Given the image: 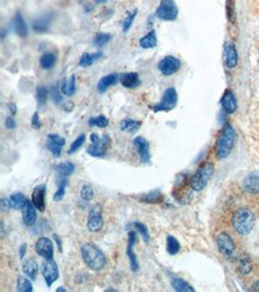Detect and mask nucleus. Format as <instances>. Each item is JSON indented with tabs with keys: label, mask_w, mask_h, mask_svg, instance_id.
Returning <instances> with one entry per match:
<instances>
[{
	"label": "nucleus",
	"mask_w": 259,
	"mask_h": 292,
	"mask_svg": "<svg viewBox=\"0 0 259 292\" xmlns=\"http://www.w3.org/2000/svg\"><path fill=\"white\" fill-rule=\"evenodd\" d=\"M26 253H27V244L23 243L21 244L20 247V259L23 260V257L26 256Z\"/></svg>",
	"instance_id": "nucleus-50"
},
{
	"label": "nucleus",
	"mask_w": 259,
	"mask_h": 292,
	"mask_svg": "<svg viewBox=\"0 0 259 292\" xmlns=\"http://www.w3.org/2000/svg\"><path fill=\"white\" fill-rule=\"evenodd\" d=\"M5 127L8 129H14L16 128V121L12 116H8L5 120Z\"/></svg>",
	"instance_id": "nucleus-48"
},
{
	"label": "nucleus",
	"mask_w": 259,
	"mask_h": 292,
	"mask_svg": "<svg viewBox=\"0 0 259 292\" xmlns=\"http://www.w3.org/2000/svg\"><path fill=\"white\" fill-rule=\"evenodd\" d=\"M252 290L253 291H257V292H259V280H257V281H254L253 284H252Z\"/></svg>",
	"instance_id": "nucleus-53"
},
{
	"label": "nucleus",
	"mask_w": 259,
	"mask_h": 292,
	"mask_svg": "<svg viewBox=\"0 0 259 292\" xmlns=\"http://www.w3.org/2000/svg\"><path fill=\"white\" fill-rule=\"evenodd\" d=\"M8 108L11 111V115H16V113H17V107H16L15 103H9Z\"/></svg>",
	"instance_id": "nucleus-51"
},
{
	"label": "nucleus",
	"mask_w": 259,
	"mask_h": 292,
	"mask_svg": "<svg viewBox=\"0 0 259 292\" xmlns=\"http://www.w3.org/2000/svg\"><path fill=\"white\" fill-rule=\"evenodd\" d=\"M41 272L47 286L51 287L54 282L58 280L59 278V267L58 263L55 261L52 260H46L43 261L41 265Z\"/></svg>",
	"instance_id": "nucleus-10"
},
{
	"label": "nucleus",
	"mask_w": 259,
	"mask_h": 292,
	"mask_svg": "<svg viewBox=\"0 0 259 292\" xmlns=\"http://www.w3.org/2000/svg\"><path fill=\"white\" fill-rule=\"evenodd\" d=\"M31 280V279H30ZM29 279L24 278V276H18L17 280V290L20 292H33L34 287Z\"/></svg>",
	"instance_id": "nucleus-40"
},
{
	"label": "nucleus",
	"mask_w": 259,
	"mask_h": 292,
	"mask_svg": "<svg viewBox=\"0 0 259 292\" xmlns=\"http://www.w3.org/2000/svg\"><path fill=\"white\" fill-rule=\"evenodd\" d=\"M56 63V55L53 52H47L40 58V65L43 70H51Z\"/></svg>",
	"instance_id": "nucleus-33"
},
{
	"label": "nucleus",
	"mask_w": 259,
	"mask_h": 292,
	"mask_svg": "<svg viewBox=\"0 0 259 292\" xmlns=\"http://www.w3.org/2000/svg\"><path fill=\"white\" fill-rule=\"evenodd\" d=\"M139 43H140V46H141L143 49L154 48L155 46L158 45L157 33H155V30H151V32H148L145 36L141 37V39H140Z\"/></svg>",
	"instance_id": "nucleus-26"
},
{
	"label": "nucleus",
	"mask_w": 259,
	"mask_h": 292,
	"mask_svg": "<svg viewBox=\"0 0 259 292\" xmlns=\"http://www.w3.org/2000/svg\"><path fill=\"white\" fill-rule=\"evenodd\" d=\"M235 130L229 123H226L221 129L220 134L216 140V146H215V152H216V157L218 160H223V158L228 157L232 152L234 144H235Z\"/></svg>",
	"instance_id": "nucleus-1"
},
{
	"label": "nucleus",
	"mask_w": 259,
	"mask_h": 292,
	"mask_svg": "<svg viewBox=\"0 0 259 292\" xmlns=\"http://www.w3.org/2000/svg\"><path fill=\"white\" fill-rule=\"evenodd\" d=\"M11 210H22L27 203V198L23 193H14L9 197Z\"/></svg>",
	"instance_id": "nucleus-28"
},
{
	"label": "nucleus",
	"mask_w": 259,
	"mask_h": 292,
	"mask_svg": "<svg viewBox=\"0 0 259 292\" xmlns=\"http://www.w3.org/2000/svg\"><path fill=\"white\" fill-rule=\"evenodd\" d=\"M53 237H54V240H55V242H56V243H58V248H59V250H60V251H62V245H61V238H60V237H59V236H58V235H56V234H54V235H53Z\"/></svg>",
	"instance_id": "nucleus-52"
},
{
	"label": "nucleus",
	"mask_w": 259,
	"mask_h": 292,
	"mask_svg": "<svg viewBox=\"0 0 259 292\" xmlns=\"http://www.w3.org/2000/svg\"><path fill=\"white\" fill-rule=\"evenodd\" d=\"M155 17L166 22L176 21L178 17V6L174 0H160V4L155 11Z\"/></svg>",
	"instance_id": "nucleus-6"
},
{
	"label": "nucleus",
	"mask_w": 259,
	"mask_h": 292,
	"mask_svg": "<svg viewBox=\"0 0 259 292\" xmlns=\"http://www.w3.org/2000/svg\"><path fill=\"white\" fill-rule=\"evenodd\" d=\"M136 15H137V10H134V11L132 12V14L128 15L126 20L123 21V32H124V33H128V32H129V29H130V28H132V26H133V22H134V20H135Z\"/></svg>",
	"instance_id": "nucleus-46"
},
{
	"label": "nucleus",
	"mask_w": 259,
	"mask_h": 292,
	"mask_svg": "<svg viewBox=\"0 0 259 292\" xmlns=\"http://www.w3.org/2000/svg\"><path fill=\"white\" fill-rule=\"evenodd\" d=\"M229 2H230V0H229Z\"/></svg>",
	"instance_id": "nucleus-57"
},
{
	"label": "nucleus",
	"mask_w": 259,
	"mask_h": 292,
	"mask_svg": "<svg viewBox=\"0 0 259 292\" xmlns=\"http://www.w3.org/2000/svg\"><path fill=\"white\" fill-rule=\"evenodd\" d=\"M103 224H104V220H103L99 206L92 207L89 213V217H87V230L90 232H99L103 229Z\"/></svg>",
	"instance_id": "nucleus-13"
},
{
	"label": "nucleus",
	"mask_w": 259,
	"mask_h": 292,
	"mask_svg": "<svg viewBox=\"0 0 259 292\" xmlns=\"http://www.w3.org/2000/svg\"><path fill=\"white\" fill-rule=\"evenodd\" d=\"M242 188L249 194H259V172L249 173L242 181Z\"/></svg>",
	"instance_id": "nucleus-19"
},
{
	"label": "nucleus",
	"mask_w": 259,
	"mask_h": 292,
	"mask_svg": "<svg viewBox=\"0 0 259 292\" xmlns=\"http://www.w3.org/2000/svg\"><path fill=\"white\" fill-rule=\"evenodd\" d=\"M109 125V120L104 115H98L96 117H91L89 120V126L91 127H98V128H105Z\"/></svg>",
	"instance_id": "nucleus-41"
},
{
	"label": "nucleus",
	"mask_w": 259,
	"mask_h": 292,
	"mask_svg": "<svg viewBox=\"0 0 259 292\" xmlns=\"http://www.w3.org/2000/svg\"><path fill=\"white\" fill-rule=\"evenodd\" d=\"M66 187H67V179L62 178L58 185V191H56L54 194V201H56V203H59V201H61L62 199L65 198V194H66Z\"/></svg>",
	"instance_id": "nucleus-39"
},
{
	"label": "nucleus",
	"mask_w": 259,
	"mask_h": 292,
	"mask_svg": "<svg viewBox=\"0 0 259 292\" xmlns=\"http://www.w3.org/2000/svg\"><path fill=\"white\" fill-rule=\"evenodd\" d=\"M178 101V95L174 88H168L164 91L161 101L153 105V111L154 113H160V111H170L176 107Z\"/></svg>",
	"instance_id": "nucleus-7"
},
{
	"label": "nucleus",
	"mask_w": 259,
	"mask_h": 292,
	"mask_svg": "<svg viewBox=\"0 0 259 292\" xmlns=\"http://www.w3.org/2000/svg\"><path fill=\"white\" fill-rule=\"evenodd\" d=\"M252 261L249 259V256L247 255H241L238 260V271L241 273V274L247 275L252 272Z\"/></svg>",
	"instance_id": "nucleus-31"
},
{
	"label": "nucleus",
	"mask_w": 259,
	"mask_h": 292,
	"mask_svg": "<svg viewBox=\"0 0 259 292\" xmlns=\"http://www.w3.org/2000/svg\"><path fill=\"white\" fill-rule=\"evenodd\" d=\"M118 79H120V76L116 73L108 74V76L103 77L97 84V90H98V92H105L110 86H114Z\"/></svg>",
	"instance_id": "nucleus-24"
},
{
	"label": "nucleus",
	"mask_w": 259,
	"mask_h": 292,
	"mask_svg": "<svg viewBox=\"0 0 259 292\" xmlns=\"http://www.w3.org/2000/svg\"><path fill=\"white\" fill-rule=\"evenodd\" d=\"M46 185H39L37 187H35V189L33 191V194H31V201H33L40 212H45L46 211Z\"/></svg>",
	"instance_id": "nucleus-18"
},
{
	"label": "nucleus",
	"mask_w": 259,
	"mask_h": 292,
	"mask_svg": "<svg viewBox=\"0 0 259 292\" xmlns=\"http://www.w3.org/2000/svg\"><path fill=\"white\" fill-rule=\"evenodd\" d=\"M111 40V35L108 33H99L97 34L95 36V39H93V45L96 46V47L98 48H102L104 47L105 45H108L109 42H110Z\"/></svg>",
	"instance_id": "nucleus-37"
},
{
	"label": "nucleus",
	"mask_w": 259,
	"mask_h": 292,
	"mask_svg": "<svg viewBox=\"0 0 259 292\" xmlns=\"http://www.w3.org/2000/svg\"><path fill=\"white\" fill-rule=\"evenodd\" d=\"M161 198H163V195H161L160 191H152L149 193L142 194L140 197V201L146 204H157L161 200Z\"/></svg>",
	"instance_id": "nucleus-35"
},
{
	"label": "nucleus",
	"mask_w": 259,
	"mask_h": 292,
	"mask_svg": "<svg viewBox=\"0 0 259 292\" xmlns=\"http://www.w3.org/2000/svg\"><path fill=\"white\" fill-rule=\"evenodd\" d=\"M55 170H56V173L61 176V178H68V176H71L72 174L74 173L76 167H74V164L71 162H64V163L58 164V166L55 167Z\"/></svg>",
	"instance_id": "nucleus-34"
},
{
	"label": "nucleus",
	"mask_w": 259,
	"mask_h": 292,
	"mask_svg": "<svg viewBox=\"0 0 259 292\" xmlns=\"http://www.w3.org/2000/svg\"><path fill=\"white\" fill-rule=\"evenodd\" d=\"M107 292H110V291H112V292H116V290H115V288H108V290H105Z\"/></svg>",
	"instance_id": "nucleus-56"
},
{
	"label": "nucleus",
	"mask_w": 259,
	"mask_h": 292,
	"mask_svg": "<svg viewBox=\"0 0 259 292\" xmlns=\"http://www.w3.org/2000/svg\"><path fill=\"white\" fill-rule=\"evenodd\" d=\"M136 243V232L135 231H129L128 234V245H127V255L129 259V265L130 269L133 272H137L140 268L139 261L136 259L135 251H134V245Z\"/></svg>",
	"instance_id": "nucleus-15"
},
{
	"label": "nucleus",
	"mask_w": 259,
	"mask_h": 292,
	"mask_svg": "<svg viewBox=\"0 0 259 292\" xmlns=\"http://www.w3.org/2000/svg\"><path fill=\"white\" fill-rule=\"evenodd\" d=\"M80 197H82L83 200L90 201L93 198V189L91 186L85 185L83 186L82 189H80Z\"/></svg>",
	"instance_id": "nucleus-45"
},
{
	"label": "nucleus",
	"mask_w": 259,
	"mask_h": 292,
	"mask_svg": "<svg viewBox=\"0 0 259 292\" xmlns=\"http://www.w3.org/2000/svg\"><path fill=\"white\" fill-rule=\"evenodd\" d=\"M255 217L248 209H239L232 217V226L239 235H248L254 228Z\"/></svg>",
	"instance_id": "nucleus-3"
},
{
	"label": "nucleus",
	"mask_w": 259,
	"mask_h": 292,
	"mask_svg": "<svg viewBox=\"0 0 259 292\" xmlns=\"http://www.w3.org/2000/svg\"><path fill=\"white\" fill-rule=\"evenodd\" d=\"M140 127H141V122L134 119H124L121 121L120 123V128L122 129L123 132L130 133V134L136 133L137 130L140 129Z\"/></svg>",
	"instance_id": "nucleus-27"
},
{
	"label": "nucleus",
	"mask_w": 259,
	"mask_h": 292,
	"mask_svg": "<svg viewBox=\"0 0 259 292\" xmlns=\"http://www.w3.org/2000/svg\"><path fill=\"white\" fill-rule=\"evenodd\" d=\"M166 250L170 255H176L179 253L180 250V244L176 237L168 235L166 237Z\"/></svg>",
	"instance_id": "nucleus-36"
},
{
	"label": "nucleus",
	"mask_w": 259,
	"mask_h": 292,
	"mask_svg": "<svg viewBox=\"0 0 259 292\" xmlns=\"http://www.w3.org/2000/svg\"><path fill=\"white\" fill-rule=\"evenodd\" d=\"M133 226L135 228V230H137V232H139V234L142 236L143 241H145L146 243H148L149 240H151V237H149V232H148L147 226H146L145 224H142V223H140V222H134Z\"/></svg>",
	"instance_id": "nucleus-43"
},
{
	"label": "nucleus",
	"mask_w": 259,
	"mask_h": 292,
	"mask_svg": "<svg viewBox=\"0 0 259 292\" xmlns=\"http://www.w3.org/2000/svg\"><path fill=\"white\" fill-rule=\"evenodd\" d=\"M35 250L45 260H52L54 256V244L48 237L39 238L35 244Z\"/></svg>",
	"instance_id": "nucleus-14"
},
{
	"label": "nucleus",
	"mask_w": 259,
	"mask_h": 292,
	"mask_svg": "<svg viewBox=\"0 0 259 292\" xmlns=\"http://www.w3.org/2000/svg\"><path fill=\"white\" fill-rule=\"evenodd\" d=\"M36 211H39V210L36 209V206L34 205L33 201L27 200L26 205H24V207L22 209V218H23V223L27 226H33L36 224V220H37Z\"/></svg>",
	"instance_id": "nucleus-17"
},
{
	"label": "nucleus",
	"mask_w": 259,
	"mask_h": 292,
	"mask_svg": "<svg viewBox=\"0 0 259 292\" xmlns=\"http://www.w3.org/2000/svg\"><path fill=\"white\" fill-rule=\"evenodd\" d=\"M67 290L65 287H62V286H60V287H58L56 288V292H66Z\"/></svg>",
	"instance_id": "nucleus-54"
},
{
	"label": "nucleus",
	"mask_w": 259,
	"mask_h": 292,
	"mask_svg": "<svg viewBox=\"0 0 259 292\" xmlns=\"http://www.w3.org/2000/svg\"><path fill=\"white\" fill-rule=\"evenodd\" d=\"M214 174V166L211 163H204L196 170L195 174L191 176L190 183H191L192 191L195 192H201L205 188V186L208 185L209 180L211 179Z\"/></svg>",
	"instance_id": "nucleus-4"
},
{
	"label": "nucleus",
	"mask_w": 259,
	"mask_h": 292,
	"mask_svg": "<svg viewBox=\"0 0 259 292\" xmlns=\"http://www.w3.org/2000/svg\"><path fill=\"white\" fill-rule=\"evenodd\" d=\"M102 57L101 52L93 53V54H90V53H84V54L79 59V66L80 67H90L91 65L95 63L97 59H99Z\"/></svg>",
	"instance_id": "nucleus-32"
},
{
	"label": "nucleus",
	"mask_w": 259,
	"mask_h": 292,
	"mask_svg": "<svg viewBox=\"0 0 259 292\" xmlns=\"http://www.w3.org/2000/svg\"><path fill=\"white\" fill-rule=\"evenodd\" d=\"M85 140H86V135L83 133V134H80V135L78 136V138L76 139V140H74L73 142H72L71 146H70V149H68L67 154H68V155H73V154H76V152H77L78 150H79L80 148H82L84 142H85Z\"/></svg>",
	"instance_id": "nucleus-42"
},
{
	"label": "nucleus",
	"mask_w": 259,
	"mask_h": 292,
	"mask_svg": "<svg viewBox=\"0 0 259 292\" xmlns=\"http://www.w3.org/2000/svg\"><path fill=\"white\" fill-rule=\"evenodd\" d=\"M224 63L228 68H234L238 65V52L232 42L224 46Z\"/></svg>",
	"instance_id": "nucleus-20"
},
{
	"label": "nucleus",
	"mask_w": 259,
	"mask_h": 292,
	"mask_svg": "<svg viewBox=\"0 0 259 292\" xmlns=\"http://www.w3.org/2000/svg\"><path fill=\"white\" fill-rule=\"evenodd\" d=\"M220 104L226 114L230 115V114L235 113L236 107H238V103H236V97H235V95H234V92L232 91V90L227 89L226 91L223 92V96L221 97Z\"/></svg>",
	"instance_id": "nucleus-16"
},
{
	"label": "nucleus",
	"mask_w": 259,
	"mask_h": 292,
	"mask_svg": "<svg viewBox=\"0 0 259 292\" xmlns=\"http://www.w3.org/2000/svg\"><path fill=\"white\" fill-rule=\"evenodd\" d=\"M135 150L140 161L143 164H151V150H149V142L143 136H136L133 140Z\"/></svg>",
	"instance_id": "nucleus-12"
},
{
	"label": "nucleus",
	"mask_w": 259,
	"mask_h": 292,
	"mask_svg": "<svg viewBox=\"0 0 259 292\" xmlns=\"http://www.w3.org/2000/svg\"><path fill=\"white\" fill-rule=\"evenodd\" d=\"M90 140H91V145L87 148L86 152L90 156L96 158H102L107 154L109 146L111 145V139L109 135H103L102 138L97 133H92L90 135Z\"/></svg>",
	"instance_id": "nucleus-5"
},
{
	"label": "nucleus",
	"mask_w": 259,
	"mask_h": 292,
	"mask_svg": "<svg viewBox=\"0 0 259 292\" xmlns=\"http://www.w3.org/2000/svg\"><path fill=\"white\" fill-rule=\"evenodd\" d=\"M41 126H42V123H41V120H40V115L36 111V113H34L33 119H31V127L35 129H40L41 128Z\"/></svg>",
	"instance_id": "nucleus-47"
},
{
	"label": "nucleus",
	"mask_w": 259,
	"mask_h": 292,
	"mask_svg": "<svg viewBox=\"0 0 259 292\" xmlns=\"http://www.w3.org/2000/svg\"><path fill=\"white\" fill-rule=\"evenodd\" d=\"M180 66H182L180 60L178 58L173 57V55H167V57L163 58L158 63L159 71L166 77H170L172 74L177 73L180 70Z\"/></svg>",
	"instance_id": "nucleus-9"
},
{
	"label": "nucleus",
	"mask_w": 259,
	"mask_h": 292,
	"mask_svg": "<svg viewBox=\"0 0 259 292\" xmlns=\"http://www.w3.org/2000/svg\"><path fill=\"white\" fill-rule=\"evenodd\" d=\"M66 144V139L64 136L55 134V133H51L47 136V150H48L55 158L61 157L62 148Z\"/></svg>",
	"instance_id": "nucleus-11"
},
{
	"label": "nucleus",
	"mask_w": 259,
	"mask_h": 292,
	"mask_svg": "<svg viewBox=\"0 0 259 292\" xmlns=\"http://www.w3.org/2000/svg\"><path fill=\"white\" fill-rule=\"evenodd\" d=\"M82 257L85 265L92 271H101L107 266V256L93 243L82 245Z\"/></svg>",
	"instance_id": "nucleus-2"
},
{
	"label": "nucleus",
	"mask_w": 259,
	"mask_h": 292,
	"mask_svg": "<svg viewBox=\"0 0 259 292\" xmlns=\"http://www.w3.org/2000/svg\"><path fill=\"white\" fill-rule=\"evenodd\" d=\"M105 2H107V0H96L97 4H101V3H103V4H104Z\"/></svg>",
	"instance_id": "nucleus-55"
},
{
	"label": "nucleus",
	"mask_w": 259,
	"mask_h": 292,
	"mask_svg": "<svg viewBox=\"0 0 259 292\" xmlns=\"http://www.w3.org/2000/svg\"><path fill=\"white\" fill-rule=\"evenodd\" d=\"M51 95H52V99H53V102L56 104H61L62 103V99H64V97H62V91H61V89L59 88V84H55V85H53V88L51 90Z\"/></svg>",
	"instance_id": "nucleus-44"
},
{
	"label": "nucleus",
	"mask_w": 259,
	"mask_h": 292,
	"mask_svg": "<svg viewBox=\"0 0 259 292\" xmlns=\"http://www.w3.org/2000/svg\"><path fill=\"white\" fill-rule=\"evenodd\" d=\"M76 90H77L76 76H70V78L66 79L64 83H62V86H61L62 94H64L65 96H68V97H71V96H73L74 94H76Z\"/></svg>",
	"instance_id": "nucleus-30"
},
{
	"label": "nucleus",
	"mask_w": 259,
	"mask_h": 292,
	"mask_svg": "<svg viewBox=\"0 0 259 292\" xmlns=\"http://www.w3.org/2000/svg\"><path fill=\"white\" fill-rule=\"evenodd\" d=\"M48 96H49V91H48V89L46 88V86H42V85L37 86L36 99H37V103H39L40 107H43V105L46 104Z\"/></svg>",
	"instance_id": "nucleus-38"
},
{
	"label": "nucleus",
	"mask_w": 259,
	"mask_h": 292,
	"mask_svg": "<svg viewBox=\"0 0 259 292\" xmlns=\"http://www.w3.org/2000/svg\"><path fill=\"white\" fill-rule=\"evenodd\" d=\"M14 28L15 32L21 39H26L28 36V26L24 21L23 16H22L21 12H17L14 17Z\"/></svg>",
	"instance_id": "nucleus-23"
},
{
	"label": "nucleus",
	"mask_w": 259,
	"mask_h": 292,
	"mask_svg": "<svg viewBox=\"0 0 259 292\" xmlns=\"http://www.w3.org/2000/svg\"><path fill=\"white\" fill-rule=\"evenodd\" d=\"M120 82L122 86L127 89H135L140 85L141 80H140L139 74L136 72H127L122 73L120 76Z\"/></svg>",
	"instance_id": "nucleus-21"
},
{
	"label": "nucleus",
	"mask_w": 259,
	"mask_h": 292,
	"mask_svg": "<svg viewBox=\"0 0 259 292\" xmlns=\"http://www.w3.org/2000/svg\"><path fill=\"white\" fill-rule=\"evenodd\" d=\"M53 21V15L52 14H47L43 15V16L36 18L35 21L33 22V29L34 32L36 33H45L47 30L51 28Z\"/></svg>",
	"instance_id": "nucleus-22"
},
{
	"label": "nucleus",
	"mask_w": 259,
	"mask_h": 292,
	"mask_svg": "<svg viewBox=\"0 0 259 292\" xmlns=\"http://www.w3.org/2000/svg\"><path fill=\"white\" fill-rule=\"evenodd\" d=\"M39 263L35 259H29L23 263V272L31 280H35L37 272H39Z\"/></svg>",
	"instance_id": "nucleus-25"
},
{
	"label": "nucleus",
	"mask_w": 259,
	"mask_h": 292,
	"mask_svg": "<svg viewBox=\"0 0 259 292\" xmlns=\"http://www.w3.org/2000/svg\"><path fill=\"white\" fill-rule=\"evenodd\" d=\"M2 210H3V211L11 210L10 203H9V198H3V199H2Z\"/></svg>",
	"instance_id": "nucleus-49"
},
{
	"label": "nucleus",
	"mask_w": 259,
	"mask_h": 292,
	"mask_svg": "<svg viewBox=\"0 0 259 292\" xmlns=\"http://www.w3.org/2000/svg\"><path fill=\"white\" fill-rule=\"evenodd\" d=\"M216 245L218 251L226 257H232L235 253V243L227 232H220L216 236Z\"/></svg>",
	"instance_id": "nucleus-8"
},
{
	"label": "nucleus",
	"mask_w": 259,
	"mask_h": 292,
	"mask_svg": "<svg viewBox=\"0 0 259 292\" xmlns=\"http://www.w3.org/2000/svg\"><path fill=\"white\" fill-rule=\"evenodd\" d=\"M171 285H172L173 290L177 292H195V288L182 278H173L171 280Z\"/></svg>",
	"instance_id": "nucleus-29"
}]
</instances>
